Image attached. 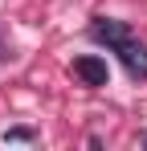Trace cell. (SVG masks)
Segmentation results:
<instances>
[{"instance_id": "cell-4", "label": "cell", "mask_w": 147, "mask_h": 151, "mask_svg": "<svg viewBox=\"0 0 147 151\" xmlns=\"http://www.w3.org/2000/svg\"><path fill=\"white\" fill-rule=\"evenodd\" d=\"M0 57H4V37H0Z\"/></svg>"}, {"instance_id": "cell-2", "label": "cell", "mask_w": 147, "mask_h": 151, "mask_svg": "<svg viewBox=\"0 0 147 151\" xmlns=\"http://www.w3.org/2000/svg\"><path fill=\"white\" fill-rule=\"evenodd\" d=\"M74 78H82V86H90V90H102V86H110V65L98 53H82V57H74Z\"/></svg>"}, {"instance_id": "cell-1", "label": "cell", "mask_w": 147, "mask_h": 151, "mask_svg": "<svg viewBox=\"0 0 147 151\" xmlns=\"http://www.w3.org/2000/svg\"><path fill=\"white\" fill-rule=\"evenodd\" d=\"M110 53H119V61L127 65L131 82H147V49H143V41H135V33H127Z\"/></svg>"}, {"instance_id": "cell-3", "label": "cell", "mask_w": 147, "mask_h": 151, "mask_svg": "<svg viewBox=\"0 0 147 151\" xmlns=\"http://www.w3.org/2000/svg\"><path fill=\"white\" fill-rule=\"evenodd\" d=\"M0 139H4V143H33V131H29V127H12V131H4Z\"/></svg>"}]
</instances>
